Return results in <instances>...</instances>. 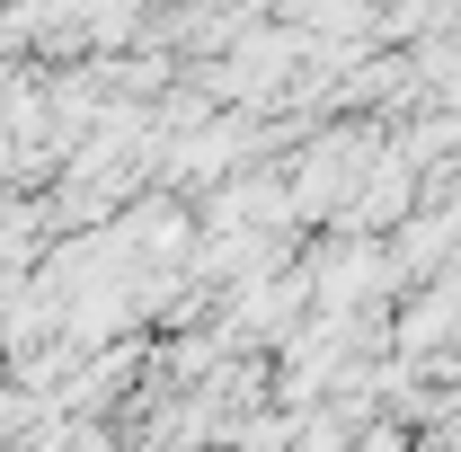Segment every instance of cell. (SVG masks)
I'll return each mask as SVG.
<instances>
[{
  "label": "cell",
  "instance_id": "obj_1",
  "mask_svg": "<svg viewBox=\"0 0 461 452\" xmlns=\"http://www.w3.org/2000/svg\"><path fill=\"white\" fill-rule=\"evenodd\" d=\"M364 160H373V142H364V133H320V142L302 151V177L285 186V213H293V222H329L346 195H355Z\"/></svg>",
  "mask_w": 461,
  "mask_h": 452
},
{
  "label": "cell",
  "instance_id": "obj_2",
  "mask_svg": "<svg viewBox=\"0 0 461 452\" xmlns=\"http://www.w3.org/2000/svg\"><path fill=\"white\" fill-rule=\"evenodd\" d=\"M453 115H461V80H453Z\"/></svg>",
  "mask_w": 461,
  "mask_h": 452
}]
</instances>
